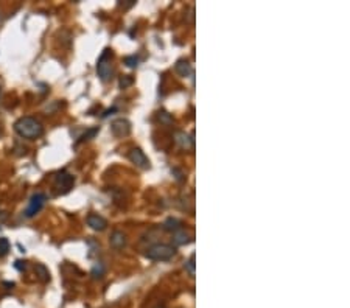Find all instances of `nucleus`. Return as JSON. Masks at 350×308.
Returning a JSON list of instances; mask_svg holds the SVG:
<instances>
[{"mask_svg":"<svg viewBox=\"0 0 350 308\" xmlns=\"http://www.w3.org/2000/svg\"><path fill=\"white\" fill-rule=\"evenodd\" d=\"M14 131H16L17 136H20L22 139L36 140L42 136L44 126L41 125L39 120H36L33 117H22L14 123Z\"/></svg>","mask_w":350,"mask_h":308,"instance_id":"f257e3e1","label":"nucleus"},{"mask_svg":"<svg viewBox=\"0 0 350 308\" xmlns=\"http://www.w3.org/2000/svg\"><path fill=\"white\" fill-rule=\"evenodd\" d=\"M175 254H176V249L175 246L171 244H154L151 247H148L145 252L146 259L154 261H167L170 259H173Z\"/></svg>","mask_w":350,"mask_h":308,"instance_id":"f03ea898","label":"nucleus"},{"mask_svg":"<svg viewBox=\"0 0 350 308\" xmlns=\"http://www.w3.org/2000/svg\"><path fill=\"white\" fill-rule=\"evenodd\" d=\"M111 59H112V53L111 50L106 49L101 53V56L98 58V63H96V73L101 81H109L112 78V64H111Z\"/></svg>","mask_w":350,"mask_h":308,"instance_id":"7ed1b4c3","label":"nucleus"},{"mask_svg":"<svg viewBox=\"0 0 350 308\" xmlns=\"http://www.w3.org/2000/svg\"><path fill=\"white\" fill-rule=\"evenodd\" d=\"M46 202H47V195L46 193H34L32 198H30V202H28V206L25 209V216L27 218H33L34 215H38L42 207L46 206Z\"/></svg>","mask_w":350,"mask_h":308,"instance_id":"20e7f679","label":"nucleus"},{"mask_svg":"<svg viewBox=\"0 0 350 308\" xmlns=\"http://www.w3.org/2000/svg\"><path fill=\"white\" fill-rule=\"evenodd\" d=\"M73 184H75V179H73L72 175H69V173H65V171H61V173H58V175L55 176V189L58 193H67L69 192Z\"/></svg>","mask_w":350,"mask_h":308,"instance_id":"39448f33","label":"nucleus"},{"mask_svg":"<svg viewBox=\"0 0 350 308\" xmlns=\"http://www.w3.org/2000/svg\"><path fill=\"white\" fill-rule=\"evenodd\" d=\"M111 131L115 137H126L131 132V123L126 118H117L111 123Z\"/></svg>","mask_w":350,"mask_h":308,"instance_id":"423d86ee","label":"nucleus"},{"mask_svg":"<svg viewBox=\"0 0 350 308\" xmlns=\"http://www.w3.org/2000/svg\"><path fill=\"white\" fill-rule=\"evenodd\" d=\"M129 161L136 165V167H139V168H143V170L150 168V161H148V157L145 156V153L140 148H132L131 149V151H129Z\"/></svg>","mask_w":350,"mask_h":308,"instance_id":"0eeeda50","label":"nucleus"},{"mask_svg":"<svg viewBox=\"0 0 350 308\" xmlns=\"http://www.w3.org/2000/svg\"><path fill=\"white\" fill-rule=\"evenodd\" d=\"M87 226L91 227V229H94V230L101 232V230L106 229L108 221L104 220L101 215H98V213H91V215L87 216Z\"/></svg>","mask_w":350,"mask_h":308,"instance_id":"6e6552de","label":"nucleus"},{"mask_svg":"<svg viewBox=\"0 0 350 308\" xmlns=\"http://www.w3.org/2000/svg\"><path fill=\"white\" fill-rule=\"evenodd\" d=\"M175 69L176 72L181 75V77H190V75H193V70H191V65L190 63L187 61V59H179V61L176 63L175 65Z\"/></svg>","mask_w":350,"mask_h":308,"instance_id":"1a4fd4ad","label":"nucleus"},{"mask_svg":"<svg viewBox=\"0 0 350 308\" xmlns=\"http://www.w3.org/2000/svg\"><path fill=\"white\" fill-rule=\"evenodd\" d=\"M111 246L112 247H115V249H122V247L126 244V237H125V234L123 232H120V230H115L112 235H111Z\"/></svg>","mask_w":350,"mask_h":308,"instance_id":"9d476101","label":"nucleus"},{"mask_svg":"<svg viewBox=\"0 0 350 308\" xmlns=\"http://www.w3.org/2000/svg\"><path fill=\"white\" fill-rule=\"evenodd\" d=\"M176 137H177V139H176V140H177V144H179L182 148L187 149V148H191V146H193V139L189 137L185 132H177V136H176Z\"/></svg>","mask_w":350,"mask_h":308,"instance_id":"9b49d317","label":"nucleus"},{"mask_svg":"<svg viewBox=\"0 0 350 308\" xmlns=\"http://www.w3.org/2000/svg\"><path fill=\"white\" fill-rule=\"evenodd\" d=\"M181 226H182V223L177 220V218H168V220L163 223V229L165 230H175V232H177L181 229Z\"/></svg>","mask_w":350,"mask_h":308,"instance_id":"f8f14e48","label":"nucleus"},{"mask_svg":"<svg viewBox=\"0 0 350 308\" xmlns=\"http://www.w3.org/2000/svg\"><path fill=\"white\" fill-rule=\"evenodd\" d=\"M191 242V238L189 234H185V232H177L175 235V243L176 244H189Z\"/></svg>","mask_w":350,"mask_h":308,"instance_id":"ddd939ff","label":"nucleus"},{"mask_svg":"<svg viewBox=\"0 0 350 308\" xmlns=\"http://www.w3.org/2000/svg\"><path fill=\"white\" fill-rule=\"evenodd\" d=\"M10 252V242L3 237H0V259L5 257Z\"/></svg>","mask_w":350,"mask_h":308,"instance_id":"4468645a","label":"nucleus"},{"mask_svg":"<svg viewBox=\"0 0 350 308\" xmlns=\"http://www.w3.org/2000/svg\"><path fill=\"white\" fill-rule=\"evenodd\" d=\"M36 271L39 273V277H41L44 282L50 280V273L47 271V268L44 266V265H36Z\"/></svg>","mask_w":350,"mask_h":308,"instance_id":"2eb2a0df","label":"nucleus"},{"mask_svg":"<svg viewBox=\"0 0 350 308\" xmlns=\"http://www.w3.org/2000/svg\"><path fill=\"white\" fill-rule=\"evenodd\" d=\"M104 274V266L101 265V263H95V266H94V269H92V276L95 277H101Z\"/></svg>","mask_w":350,"mask_h":308,"instance_id":"dca6fc26","label":"nucleus"},{"mask_svg":"<svg viewBox=\"0 0 350 308\" xmlns=\"http://www.w3.org/2000/svg\"><path fill=\"white\" fill-rule=\"evenodd\" d=\"M125 64L128 67H131V69H134V67L139 65V58L137 56H126L125 58Z\"/></svg>","mask_w":350,"mask_h":308,"instance_id":"f3484780","label":"nucleus"},{"mask_svg":"<svg viewBox=\"0 0 350 308\" xmlns=\"http://www.w3.org/2000/svg\"><path fill=\"white\" fill-rule=\"evenodd\" d=\"M100 130H98V128H92V130H89L86 134H84V136H81V139L78 140V144H80V142H84V140H89V139H91V137H94L95 136V134L96 132H98Z\"/></svg>","mask_w":350,"mask_h":308,"instance_id":"a211bd4d","label":"nucleus"},{"mask_svg":"<svg viewBox=\"0 0 350 308\" xmlns=\"http://www.w3.org/2000/svg\"><path fill=\"white\" fill-rule=\"evenodd\" d=\"M185 266H187V269L190 271L191 276H195V255H191V257L189 259V261L185 263Z\"/></svg>","mask_w":350,"mask_h":308,"instance_id":"6ab92c4d","label":"nucleus"},{"mask_svg":"<svg viewBox=\"0 0 350 308\" xmlns=\"http://www.w3.org/2000/svg\"><path fill=\"white\" fill-rule=\"evenodd\" d=\"M131 84H132V78L129 77V75H126V77L120 78V87H122V89L128 87V86H131Z\"/></svg>","mask_w":350,"mask_h":308,"instance_id":"aec40b11","label":"nucleus"},{"mask_svg":"<svg viewBox=\"0 0 350 308\" xmlns=\"http://www.w3.org/2000/svg\"><path fill=\"white\" fill-rule=\"evenodd\" d=\"M159 118H160V120H163V122H167V123H170V122H171V118H170V115L167 114V112H160Z\"/></svg>","mask_w":350,"mask_h":308,"instance_id":"412c9836","label":"nucleus"},{"mask_svg":"<svg viewBox=\"0 0 350 308\" xmlns=\"http://www.w3.org/2000/svg\"><path fill=\"white\" fill-rule=\"evenodd\" d=\"M0 137H2V131H0Z\"/></svg>","mask_w":350,"mask_h":308,"instance_id":"4be33fe9","label":"nucleus"},{"mask_svg":"<svg viewBox=\"0 0 350 308\" xmlns=\"http://www.w3.org/2000/svg\"><path fill=\"white\" fill-rule=\"evenodd\" d=\"M159 308H160V307H159Z\"/></svg>","mask_w":350,"mask_h":308,"instance_id":"5701e85b","label":"nucleus"}]
</instances>
